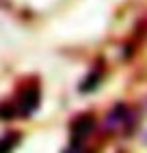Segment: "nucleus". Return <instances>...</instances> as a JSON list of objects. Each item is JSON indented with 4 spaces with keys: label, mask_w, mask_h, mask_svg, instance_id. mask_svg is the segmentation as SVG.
I'll return each instance as SVG.
<instances>
[{
    "label": "nucleus",
    "mask_w": 147,
    "mask_h": 153,
    "mask_svg": "<svg viewBox=\"0 0 147 153\" xmlns=\"http://www.w3.org/2000/svg\"><path fill=\"white\" fill-rule=\"evenodd\" d=\"M20 140V134H7L4 138H0V153H11Z\"/></svg>",
    "instance_id": "nucleus-3"
},
{
    "label": "nucleus",
    "mask_w": 147,
    "mask_h": 153,
    "mask_svg": "<svg viewBox=\"0 0 147 153\" xmlns=\"http://www.w3.org/2000/svg\"><path fill=\"white\" fill-rule=\"evenodd\" d=\"M98 84H100V74H98V71H91L89 78L80 84V88H82V93H89V91H91V88H95Z\"/></svg>",
    "instance_id": "nucleus-4"
},
{
    "label": "nucleus",
    "mask_w": 147,
    "mask_h": 153,
    "mask_svg": "<svg viewBox=\"0 0 147 153\" xmlns=\"http://www.w3.org/2000/svg\"><path fill=\"white\" fill-rule=\"evenodd\" d=\"M93 127H95L93 117L91 114H80L76 121H74V136H76L78 140L80 138H87L91 131H93Z\"/></svg>",
    "instance_id": "nucleus-2"
},
{
    "label": "nucleus",
    "mask_w": 147,
    "mask_h": 153,
    "mask_svg": "<svg viewBox=\"0 0 147 153\" xmlns=\"http://www.w3.org/2000/svg\"><path fill=\"white\" fill-rule=\"evenodd\" d=\"M39 101H41L39 88L30 86V88L22 91V95H20V99H17V106H15V112L20 117H30L39 108Z\"/></svg>",
    "instance_id": "nucleus-1"
}]
</instances>
